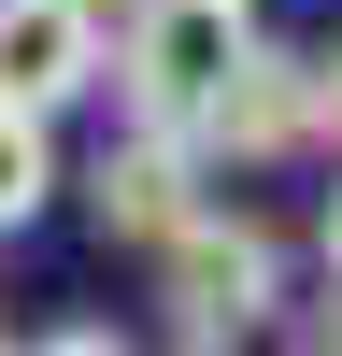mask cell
I'll return each mask as SVG.
<instances>
[{
    "instance_id": "6da1fadb",
    "label": "cell",
    "mask_w": 342,
    "mask_h": 356,
    "mask_svg": "<svg viewBox=\"0 0 342 356\" xmlns=\"http://www.w3.org/2000/svg\"><path fill=\"white\" fill-rule=\"evenodd\" d=\"M256 0H114V86H129V129H186L256 72Z\"/></svg>"
},
{
    "instance_id": "7a4b0ae2",
    "label": "cell",
    "mask_w": 342,
    "mask_h": 356,
    "mask_svg": "<svg viewBox=\"0 0 342 356\" xmlns=\"http://www.w3.org/2000/svg\"><path fill=\"white\" fill-rule=\"evenodd\" d=\"M157 271H171V314H186V342H214V356L243 342V328H271V314H285V243L243 214V200H214V214H200L186 243L157 257Z\"/></svg>"
},
{
    "instance_id": "3957f363",
    "label": "cell",
    "mask_w": 342,
    "mask_h": 356,
    "mask_svg": "<svg viewBox=\"0 0 342 356\" xmlns=\"http://www.w3.org/2000/svg\"><path fill=\"white\" fill-rule=\"evenodd\" d=\"M200 171H214V157H200L186 129H129V143H100L86 200H100V228H114V243H157V257H171L200 214H214V186H200Z\"/></svg>"
},
{
    "instance_id": "277c9868",
    "label": "cell",
    "mask_w": 342,
    "mask_h": 356,
    "mask_svg": "<svg viewBox=\"0 0 342 356\" xmlns=\"http://www.w3.org/2000/svg\"><path fill=\"white\" fill-rule=\"evenodd\" d=\"M114 72L100 0H0V114H57Z\"/></svg>"
},
{
    "instance_id": "5b68a950",
    "label": "cell",
    "mask_w": 342,
    "mask_h": 356,
    "mask_svg": "<svg viewBox=\"0 0 342 356\" xmlns=\"http://www.w3.org/2000/svg\"><path fill=\"white\" fill-rule=\"evenodd\" d=\"M314 143V57H256L214 114H200V157L214 171H256V157H300Z\"/></svg>"
},
{
    "instance_id": "8992f818",
    "label": "cell",
    "mask_w": 342,
    "mask_h": 356,
    "mask_svg": "<svg viewBox=\"0 0 342 356\" xmlns=\"http://www.w3.org/2000/svg\"><path fill=\"white\" fill-rule=\"evenodd\" d=\"M43 186H57V143H43V114H0V243L43 214Z\"/></svg>"
},
{
    "instance_id": "52a82bcc",
    "label": "cell",
    "mask_w": 342,
    "mask_h": 356,
    "mask_svg": "<svg viewBox=\"0 0 342 356\" xmlns=\"http://www.w3.org/2000/svg\"><path fill=\"white\" fill-rule=\"evenodd\" d=\"M314 143H328V171H342V43L314 57Z\"/></svg>"
},
{
    "instance_id": "ba28073f",
    "label": "cell",
    "mask_w": 342,
    "mask_h": 356,
    "mask_svg": "<svg viewBox=\"0 0 342 356\" xmlns=\"http://www.w3.org/2000/svg\"><path fill=\"white\" fill-rule=\"evenodd\" d=\"M15 356H142V342H114L100 314H86V328H43V342H15Z\"/></svg>"
},
{
    "instance_id": "9c48e42d",
    "label": "cell",
    "mask_w": 342,
    "mask_h": 356,
    "mask_svg": "<svg viewBox=\"0 0 342 356\" xmlns=\"http://www.w3.org/2000/svg\"><path fill=\"white\" fill-rule=\"evenodd\" d=\"M300 356H342V285H328V300L300 314Z\"/></svg>"
},
{
    "instance_id": "30bf717a",
    "label": "cell",
    "mask_w": 342,
    "mask_h": 356,
    "mask_svg": "<svg viewBox=\"0 0 342 356\" xmlns=\"http://www.w3.org/2000/svg\"><path fill=\"white\" fill-rule=\"evenodd\" d=\"M314 257H328V285H342V171H328V214H314Z\"/></svg>"
},
{
    "instance_id": "8fae6325",
    "label": "cell",
    "mask_w": 342,
    "mask_h": 356,
    "mask_svg": "<svg viewBox=\"0 0 342 356\" xmlns=\"http://www.w3.org/2000/svg\"><path fill=\"white\" fill-rule=\"evenodd\" d=\"M186 356H214V342H186Z\"/></svg>"
},
{
    "instance_id": "7c38bea8",
    "label": "cell",
    "mask_w": 342,
    "mask_h": 356,
    "mask_svg": "<svg viewBox=\"0 0 342 356\" xmlns=\"http://www.w3.org/2000/svg\"><path fill=\"white\" fill-rule=\"evenodd\" d=\"M0 356H15V342H0Z\"/></svg>"
}]
</instances>
